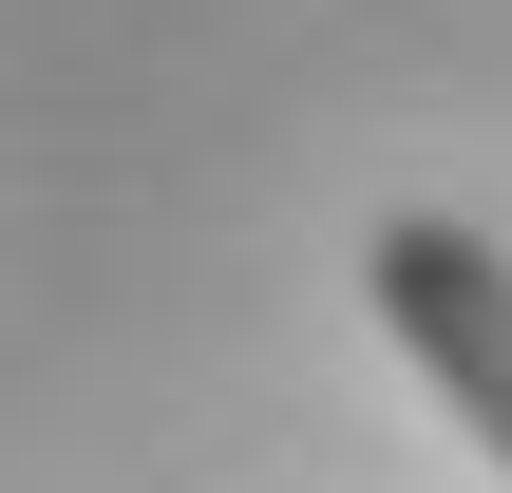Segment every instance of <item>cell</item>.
<instances>
[{"mask_svg": "<svg viewBox=\"0 0 512 493\" xmlns=\"http://www.w3.org/2000/svg\"><path fill=\"white\" fill-rule=\"evenodd\" d=\"M361 304L399 323V361L475 418V456L512 475V247L475 209H380V247H361Z\"/></svg>", "mask_w": 512, "mask_h": 493, "instance_id": "cell-1", "label": "cell"}]
</instances>
